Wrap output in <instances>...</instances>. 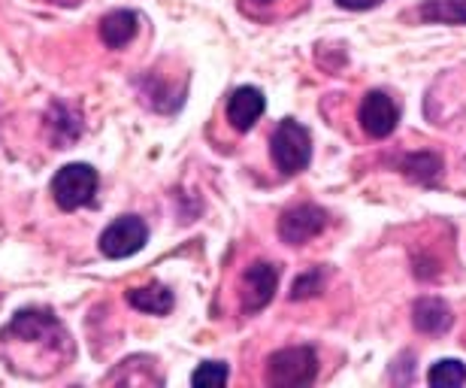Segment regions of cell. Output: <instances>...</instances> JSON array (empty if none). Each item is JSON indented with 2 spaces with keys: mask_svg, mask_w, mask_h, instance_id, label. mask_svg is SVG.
<instances>
[{
  "mask_svg": "<svg viewBox=\"0 0 466 388\" xmlns=\"http://www.w3.org/2000/svg\"><path fill=\"white\" fill-rule=\"evenodd\" d=\"M315 376H319V358L309 346H291L267 358V385L273 388L312 385Z\"/></svg>",
  "mask_w": 466,
  "mask_h": 388,
  "instance_id": "1",
  "label": "cell"
},
{
  "mask_svg": "<svg viewBox=\"0 0 466 388\" xmlns=\"http://www.w3.org/2000/svg\"><path fill=\"white\" fill-rule=\"evenodd\" d=\"M269 152H273V164L285 177H294L309 168V158H312V137L309 131L294 122V118H285L279 122L273 140H269Z\"/></svg>",
  "mask_w": 466,
  "mask_h": 388,
  "instance_id": "2",
  "label": "cell"
},
{
  "mask_svg": "<svg viewBox=\"0 0 466 388\" xmlns=\"http://www.w3.org/2000/svg\"><path fill=\"white\" fill-rule=\"evenodd\" d=\"M97 194V170L91 164H64L52 179V198L61 209L88 207Z\"/></svg>",
  "mask_w": 466,
  "mask_h": 388,
  "instance_id": "3",
  "label": "cell"
},
{
  "mask_svg": "<svg viewBox=\"0 0 466 388\" xmlns=\"http://www.w3.org/2000/svg\"><path fill=\"white\" fill-rule=\"evenodd\" d=\"M279 280H282V267L273 261H255L246 267L239 280V301H242V312H260L273 301V294L279 289Z\"/></svg>",
  "mask_w": 466,
  "mask_h": 388,
  "instance_id": "4",
  "label": "cell"
},
{
  "mask_svg": "<svg viewBox=\"0 0 466 388\" xmlns=\"http://www.w3.org/2000/svg\"><path fill=\"white\" fill-rule=\"evenodd\" d=\"M148 228L139 216H121L100 234V252L106 258H130L146 246Z\"/></svg>",
  "mask_w": 466,
  "mask_h": 388,
  "instance_id": "5",
  "label": "cell"
},
{
  "mask_svg": "<svg viewBox=\"0 0 466 388\" xmlns=\"http://www.w3.org/2000/svg\"><path fill=\"white\" fill-rule=\"evenodd\" d=\"M324 228H328V209L315 207V203L291 207L282 212V219H279V237H282L288 246L309 243V240L319 237Z\"/></svg>",
  "mask_w": 466,
  "mask_h": 388,
  "instance_id": "6",
  "label": "cell"
},
{
  "mask_svg": "<svg viewBox=\"0 0 466 388\" xmlns=\"http://www.w3.org/2000/svg\"><path fill=\"white\" fill-rule=\"evenodd\" d=\"M6 334H15L18 340H27V343H49V346H61L64 340H67L64 337V328L58 325V319L43 310L15 312L6 328Z\"/></svg>",
  "mask_w": 466,
  "mask_h": 388,
  "instance_id": "7",
  "label": "cell"
},
{
  "mask_svg": "<svg viewBox=\"0 0 466 388\" xmlns=\"http://www.w3.org/2000/svg\"><path fill=\"white\" fill-rule=\"evenodd\" d=\"M358 122L367 137H372V140H385V137L394 134V128L400 122V109L385 91H370L358 109Z\"/></svg>",
  "mask_w": 466,
  "mask_h": 388,
  "instance_id": "8",
  "label": "cell"
},
{
  "mask_svg": "<svg viewBox=\"0 0 466 388\" xmlns=\"http://www.w3.org/2000/svg\"><path fill=\"white\" fill-rule=\"evenodd\" d=\"M267 109V97L264 91L255 88V86H242L230 95L228 100V122L237 128V131H251L255 128V122L260 116H264Z\"/></svg>",
  "mask_w": 466,
  "mask_h": 388,
  "instance_id": "9",
  "label": "cell"
},
{
  "mask_svg": "<svg viewBox=\"0 0 466 388\" xmlns=\"http://www.w3.org/2000/svg\"><path fill=\"white\" fill-rule=\"evenodd\" d=\"M451 322H454V316H451V310L445 301H440V298L415 301V307H412L415 331H421V334H427V337H440L451 328Z\"/></svg>",
  "mask_w": 466,
  "mask_h": 388,
  "instance_id": "10",
  "label": "cell"
},
{
  "mask_svg": "<svg viewBox=\"0 0 466 388\" xmlns=\"http://www.w3.org/2000/svg\"><path fill=\"white\" fill-rule=\"evenodd\" d=\"M139 18L130 13V9H116V13L104 15L100 22V40H104L109 49H125V46L137 36Z\"/></svg>",
  "mask_w": 466,
  "mask_h": 388,
  "instance_id": "11",
  "label": "cell"
},
{
  "mask_svg": "<svg viewBox=\"0 0 466 388\" xmlns=\"http://www.w3.org/2000/svg\"><path fill=\"white\" fill-rule=\"evenodd\" d=\"M127 303L139 312H148V316H167L173 310V291L161 282H148L143 289H130L127 291Z\"/></svg>",
  "mask_w": 466,
  "mask_h": 388,
  "instance_id": "12",
  "label": "cell"
},
{
  "mask_svg": "<svg viewBox=\"0 0 466 388\" xmlns=\"http://www.w3.org/2000/svg\"><path fill=\"white\" fill-rule=\"evenodd\" d=\"M403 173L412 182L433 186V182L442 177V158L436 152H415L403 161Z\"/></svg>",
  "mask_w": 466,
  "mask_h": 388,
  "instance_id": "13",
  "label": "cell"
},
{
  "mask_svg": "<svg viewBox=\"0 0 466 388\" xmlns=\"http://www.w3.org/2000/svg\"><path fill=\"white\" fill-rule=\"evenodd\" d=\"M421 18L433 25H466V0H424Z\"/></svg>",
  "mask_w": 466,
  "mask_h": 388,
  "instance_id": "14",
  "label": "cell"
},
{
  "mask_svg": "<svg viewBox=\"0 0 466 388\" xmlns=\"http://www.w3.org/2000/svg\"><path fill=\"white\" fill-rule=\"evenodd\" d=\"M427 383L433 388H461L466 383V367L458 358H442L427 371Z\"/></svg>",
  "mask_w": 466,
  "mask_h": 388,
  "instance_id": "15",
  "label": "cell"
},
{
  "mask_svg": "<svg viewBox=\"0 0 466 388\" xmlns=\"http://www.w3.org/2000/svg\"><path fill=\"white\" fill-rule=\"evenodd\" d=\"M52 113L58 116V118H52L49 122V128L55 131V143H58V149L64 143H73L79 137V131H82V125H79V118L76 116H70V109H64L61 104H55L52 107Z\"/></svg>",
  "mask_w": 466,
  "mask_h": 388,
  "instance_id": "16",
  "label": "cell"
},
{
  "mask_svg": "<svg viewBox=\"0 0 466 388\" xmlns=\"http://www.w3.org/2000/svg\"><path fill=\"white\" fill-rule=\"evenodd\" d=\"M230 380V367L221 362H207L191 373V385L198 388H221Z\"/></svg>",
  "mask_w": 466,
  "mask_h": 388,
  "instance_id": "17",
  "label": "cell"
},
{
  "mask_svg": "<svg viewBox=\"0 0 466 388\" xmlns=\"http://www.w3.org/2000/svg\"><path fill=\"white\" fill-rule=\"evenodd\" d=\"M324 280H328V271H324V267H312V271H306L303 276H297V282L291 289V301L315 298V294L324 289Z\"/></svg>",
  "mask_w": 466,
  "mask_h": 388,
  "instance_id": "18",
  "label": "cell"
},
{
  "mask_svg": "<svg viewBox=\"0 0 466 388\" xmlns=\"http://www.w3.org/2000/svg\"><path fill=\"white\" fill-rule=\"evenodd\" d=\"M379 4H385V0H337L339 9H354V13H363V9H372Z\"/></svg>",
  "mask_w": 466,
  "mask_h": 388,
  "instance_id": "19",
  "label": "cell"
},
{
  "mask_svg": "<svg viewBox=\"0 0 466 388\" xmlns=\"http://www.w3.org/2000/svg\"><path fill=\"white\" fill-rule=\"evenodd\" d=\"M258 4H273V0H258Z\"/></svg>",
  "mask_w": 466,
  "mask_h": 388,
  "instance_id": "20",
  "label": "cell"
}]
</instances>
